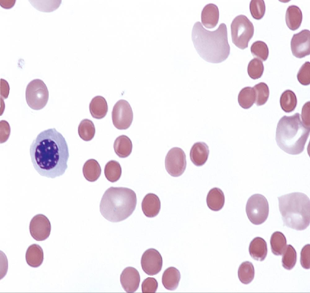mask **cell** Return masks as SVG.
Returning <instances> with one entry per match:
<instances>
[{
    "instance_id": "cell-28",
    "label": "cell",
    "mask_w": 310,
    "mask_h": 293,
    "mask_svg": "<svg viewBox=\"0 0 310 293\" xmlns=\"http://www.w3.org/2000/svg\"><path fill=\"white\" fill-rule=\"evenodd\" d=\"M280 106L286 113L293 112L296 108L297 103L294 93L290 90L285 91L281 94L280 100Z\"/></svg>"
},
{
    "instance_id": "cell-1",
    "label": "cell",
    "mask_w": 310,
    "mask_h": 293,
    "mask_svg": "<svg viewBox=\"0 0 310 293\" xmlns=\"http://www.w3.org/2000/svg\"><path fill=\"white\" fill-rule=\"evenodd\" d=\"M29 152L34 169L42 176L55 178L63 175L68 168V145L55 128L39 133L31 144Z\"/></svg>"
},
{
    "instance_id": "cell-7",
    "label": "cell",
    "mask_w": 310,
    "mask_h": 293,
    "mask_svg": "<svg viewBox=\"0 0 310 293\" xmlns=\"http://www.w3.org/2000/svg\"><path fill=\"white\" fill-rule=\"evenodd\" d=\"M49 91L43 81L33 79L27 85L25 91L27 103L32 109L38 110L43 108L49 99Z\"/></svg>"
},
{
    "instance_id": "cell-16",
    "label": "cell",
    "mask_w": 310,
    "mask_h": 293,
    "mask_svg": "<svg viewBox=\"0 0 310 293\" xmlns=\"http://www.w3.org/2000/svg\"><path fill=\"white\" fill-rule=\"evenodd\" d=\"M161 206V202L159 198L156 194L152 193L146 195L141 204L144 214L149 218L156 216L159 212Z\"/></svg>"
},
{
    "instance_id": "cell-32",
    "label": "cell",
    "mask_w": 310,
    "mask_h": 293,
    "mask_svg": "<svg viewBox=\"0 0 310 293\" xmlns=\"http://www.w3.org/2000/svg\"><path fill=\"white\" fill-rule=\"evenodd\" d=\"M282 265L288 270L292 269L296 264L297 254L294 248L290 244L288 245L283 253Z\"/></svg>"
},
{
    "instance_id": "cell-29",
    "label": "cell",
    "mask_w": 310,
    "mask_h": 293,
    "mask_svg": "<svg viewBox=\"0 0 310 293\" xmlns=\"http://www.w3.org/2000/svg\"><path fill=\"white\" fill-rule=\"evenodd\" d=\"M255 274L254 267L252 263L249 261L243 262L238 270V276L243 284H248L253 280Z\"/></svg>"
},
{
    "instance_id": "cell-8",
    "label": "cell",
    "mask_w": 310,
    "mask_h": 293,
    "mask_svg": "<svg viewBox=\"0 0 310 293\" xmlns=\"http://www.w3.org/2000/svg\"><path fill=\"white\" fill-rule=\"evenodd\" d=\"M246 211L249 219L253 224H261L266 221L268 216V202L263 195L254 194L248 198Z\"/></svg>"
},
{
    "instance_id": "cell-24",
    "label": "cell",
    "mask_w": 310,
    "mask_h": 293,
    "mask_svg": "<svg viewBox=\"0 0 310 293\" xmlns=\"http://www.w3.org/2000/svg\"><path fill=\"white\" fill-rule=\"evenodd\" d=\"M113 148L115 153L120 158H126L131 153L132 149V142L127 136L122 135L115 139Z\"/></svg>"
},
{
    "instance_id": "cell-14",
    "label": "cell",
    "mask_w": 310,
    "mask_h": 293,
    "mask_svg": "<svg viewBox=\"0 0 310 293\" xmlns=\"http://www.w3.org/2000/svg\"><path fill=\"white\" fill-rule=\"evenodd\" d=\"M140 276L135 268L128 267L122 271L120 276V281L122 288L126 292H134L138 288Z\"/></svg>"
},
{
    "instance_id": "cell-26",
    "label": "cell",
    "mask_w": 310,
    "mask_h": 293,
    "mask_svg": "<svg viewBox=\"0 0 310 293\" xmlns=\"http://www.w3.org/2000/svg\"><path fill=\"white\" fill-rule=\"evenodd\" d=\"M270 244L272 253L276 255H281L286 246V237L282 232L279 231H275L271 236Z\"/></svg>"
},
{
    "instance_id": "cell-36",
    "label": "cell",
    "mask_w": 310,
    "mask_h": 293,
    "mask_svg": "<svg viewBox=\"0 0 310 293\" xmlns=\"http://www.w3.org/2000/svg\"><path fill=\"white\" fill-rule=\"evenodd\" d=\"M250 51L254 56L263 61H266L268 56V48L267 44L262 41H257L253 42L251 46Z\"/></svg>"
},
{
    "instance_id": "cell-11",
    "label": "cell",
    "mask_w": 310,
    "mask_h": 293,
    "mask_svg": "<svg viewBox=\"0 0 310 293\" xmlns=\"http://www.w3.org/2000/svg\"><path fill=\"white\" fill-rule=\"evenodd\" d=\"M29 230L31 236L34 239L38 241H43L47 239L50 234L51 224L45 215L38 214L31 220Z\"/></svg>"
},
{
    "instance_id": "cell-5",
    "label": "cell",
    "mask_w": 310,
    "mask_h": 293,
    "mask_svg": "<svg viewBox=\"0 0 310 293\" xmlns=\"http://www.w3.org/2000/svg\"><path fill=\"white\" fill-rule=\"evenodd\" d=\"M283 225L298 231L303 230L310 223V200L301 192L290 193L277 198Z\"/></svg>"
},
{
    "instance_id": "cell-12",
    "label": "cell",
    "mask_w": 310,
    "mask_h": 293,
    "mask_svg": "<svg viewBox=\"0 0 310 293\" xmlns=\"http://www.w3.org/2000/svg\"><path fill=\"white\" fill-rule=\"evenodd\" d=\"M162 258L160 253L154 248L146 250L141 258L142 269L149 275L153 276L158 274L162 269Z\"/></svg>"
},
{
    "instance_id": "cell-27",
    "label": "cell",
    "mask_w": 310,
    "mask_h": 293,
    "mask_svg": "<svg viewBox=\"0 0 310 293\" xmlns=\"http://www.w3.org/2000/svg\"><path fill=\"white\" fill-rule=\"evenodd\" d=\"M256 94L253 87H246L240 91L238 101L241 107L245 109L250 108L255 102Z\"/></svg>"
},
{
    "instance_id": "cell-3",
    "label": "cell",
    "mask_w": 310,
    "mask_h": 293,
    "mask_svg": "<svg viewBox=\"0 0 310 293\" xmlns=\"http://www.w3.org/2000/svg\"><path fill=\"white\" fill-rule=\"evenodd\" d=\"M310 130V127L302 122L299 113L291 116H284L277 126L276 140L277 145L288 154H300L304 150Z\"/></svg>"
},
{
    "instance_id": "cell-9",
    "label": "cell",
    "mask_w": 310,
    "mask_h": 293,
    "mask_svg": "<svg viewBox=\"0 0 310 293\" xmlns=\"http://www.w3.org/2000/svg\"><path fill=\"white\" fill-rule=\"evenodd\" d=\"M112 118L115 127L119 130H126L132 123L133 114L130 105L126 100H120L114 106L112 112Z\"/></svg>"
},
{
    "instance_id": "cell-42",
    "label": "cell",
    "mask_w": 310,
    "mask_h": 293,
    "mask_svg": "<svg viewBox=\"0 0 310 293\" xmlns=\"http://www.w3.org/2000/svg\"><path fill=\"white\" fill-rule=\"evenodd\" d=\"M3 83L1 79V95L5 99L8 98L9 94L10 87L8 82L3 79Z\"/></svg>"
},
{
    "instance_id": "cell-20",
    "label": "cell",
    "mask_w": 310,
    "mask_h": 293,
    "mask_svg": "<svg viewBox=\"0 0 310 293\" xmlns=\"http://www.w3.org/2000/svg\"><path fill=\"white\" fill-rule=\"evenodd\" d=\"M89 107L91 115L96 119L104 118L108 111L107 102L103 97L100 95L96 96L92 98Z\"/></svg>"
},
{
    "instance_id": "cell-21",
    "label": "cell",
    "mask_w": 310,
    "mask_h": 293,
    "mask_svg": "<svg viewBox=\"0 0 310 293\" xmlns=\"http://www.w3.org/2000/svg\"><path fill=\"white\" fill-rule=\"evenodd\" d=\"M25 259L30 266L33 268L40 266L44 259L43 251L41 247L36 244L29 246L26 252Z\"/></svg>"
},
{
    "instance_id": "cell-6",
    "label": "cell",
    "mask_w": 310,
    "mask_h": 293,
    "mask_svg": "<svg viewBox=\"0 0 310 293\" xmlns=\"http://www.w3.org/2000/svg\"><path fill=\"white\" fill-rule=\"evenodd\" d=\"M230 27L233 43L242 50L248 47L249 42L254 34V27L252 22L245 15H240L233 19Z\"/></svg>"
},
{
    "instance_id": "cell-15",
    "label": "cell",
    "mask_w": 310,
    "mask_h": 293,
    "mask_svg": "<svg viewBox=\"0 0 310 293\" xmlns=\"http://www.w3.org/2000/svg\"><path fill=\"white\" fill-rule=\"evenodd\" d=\"M209 153V147L206 143L197 142L193 144L190 150V158L195 166H201L207 161Z\"/></svg>"
},
{
    "instance_id": "cell-22",
    "label": "cell",
    "mask_w": 310,
    "mask_h": 293,
    "mask_svg": "<svg viewBox=\"0 0 310 293\" xmlns=\"http://www.w3.org/2000/svg\"><path fill=\"white\" fill-rule=\"evenodd\" d=\"M208 207L211 210L218 211L224 206L225 197L224 193L220 189L215 187L209 192L206 198Z\"/></svg>"
},
{
    "instance_id": "cell-25",
    "label": "cell",
    "mask_w": 310,
    "mask_h": 293,
    "mask_svg": "<svg viewBox=\"0 0 310 293\" xmlns=\"http://www.w3.org/2000/svg\"><path fill=\"white\" fill-rule=\"evenodd\" d=\"M84 176L87 181L93 182L97 180L101 172V167L95 159H91L87 160L82 168Z\"/></svg>"
},
{
    "instance_id": "cell-34",
    "label": "cell",
    "mask_w": 310,
    "mask_h": 293,
    "mask_svg": "<svg viewBox=\"0 0 310 293\" xmlns=\"http://www.w3.org/2000/svg\"><path fill=\"white\" fill-rule=\"evenodd\" d=\"M253 87L256 94L255 104L257 106L264 104L268 100L269 95L268 86L265 83L260 82Z\"/></svg>"
},
{
    "instance_id": "cell-23",
    "label": "cell",
    "mask_w": 310,
    "mask_h": 293,
    "mask_svg": "<svg viewBox=\"0 0 310 293\" xmlns=\"http://www.w3.org/2000/svg\"><path fill=\"white\" fill-rule=\"evenodd\" d=\"M303 19L302 11L298 6L292 5L287 8L286 14V21L289 28L292 31L298 29L300 26Z\"/></svg>"
},
{
    "instance_id": "cell-41",
    "label": "cell",
    "mask_w": 310,
    "mask_h": 293,
    "mask_svg": "<svg viewBox=\"0 0 310 293\" xmlns=\"http://www.w3.org/2000/svg\"><path fill=\"white\" fill-rule=\"evenodd\" d=\"M310 102H306L302 107L301 112V118L303 124L310 127Z\"/></svg>"
},
{
    "instance_id": "cell-38",
    "label": "cell",
    "mask_w": 310,
    "mask_h": 293,
    "mask_svg": "<svg viewBox=\"0 0 310 293\" xmlns=\"http://www.w3.org/2000/svg\"><path fill=\"white\" fill-rule=\"evenodd\" d=\"M297 78L299 82L302 85L307 86L310 83V63L309 61L305 62L299 69Z\"/></svg>"
},
{
    "instance_id": "cell-18",
    "label": "cell",
    "mask_w": 310,
    "mask_h": 293,
    "mask_svg": "<svg viewBox=\"0 0 310 293\" xmlns=\"http://www.w3.org/2000/svg\"><path fill=\"white\" fill-rule=\"evenodd\" d=\"M267 243L263 238L257 237L250 242L249 251L251 257L254 260L262 261L267 256L268 253Z\"/></svg>"
},
{
    "instance_id": "cell-30",
    "label": "cell",
    "mask_w": 310,
    "mask_h": 293,
    "mask_svg": "<svg viewBox=\"0 0 310 293\" xmlns=\"http://www.w3.org/2000/svg\"><path fill=\"white\" fill-rule=\"evenodd\" d=\"M122 173L121 166L117 161H109L105 165L104 175L107 180L110 182L113 183L118 181L121 176Z\"/></svg>"
},
{
    "instance_id": "cell-2",
    "label": "cell",
    "mask_w": 310,
    "mask_h": 293,
    "mask_svg": "<svg viewBox=\"0 0 310 293\" xmlns=\"http://www.w3.org/2000/svg\"><path fill=\"white\" fill-rule=\"evenodd\" d=\"M192 39L195 48L204 60L212 63H219L225 60L230 53L226 25L222 23L214 31L204 28L199 21L194 24Z\"/></svg>"
},
{
    "instance_id": "cell-10",
    "label": "cell",
    "mask_w": 310,
    "mask_h": 293,
    "mask_svg": "<svg viewBox=\"0 0 310 293\" xmlns=\"http://www.w3.org/2000/svg\"><path fill=\"white\" fill-rule=\"evenodd\" d=\"M186 156L180 148L175 147L170 149L165 160L166 169L171 176L177 177L181 175L186 167Z\"/></svg>"
},
{
    "instance_id": "cell-13",
    "label": "cell",
    "mask_w": 310,
    "mask_h": 293,
    "mask_svg": "<svg viewBox=\"0 0 310 293\" xmlns=\"http://www.w3.org/2000/svg\"><path fill=\"white\" fill-rule=\"evenodd\" d=\"M291 49L293 55L301 58L310 54V32L305 29L293 35L290 42Z\"/></svg>"
},
{
    "instance_id": "cell-39",
    "label": "cell",
    "mask_w": 310,
    "mask_h": 293,
    "mask_svg": "<svg viewBox=\"0 0 310 293\" xmlns=\"http://www.w3.org/2000/svg\"><path fill=\"white\" fill-rule=\"evenodd\" d=\"M158 287V283L154 277H148L144 279L141 284L143 293H155Z\"/></svg>"
},
{
    "instance_id": "cell-37",
    "label": "cell",
    "mask_w": 310,
    "mask_h": 293,
    "mask_svg": "<svg viewBox=\"0 0 310 293\" xmlns=\"http://www.w3.org/2000/svg\"><path fill=\"white\" fill-rule=\"evenodd\" d=\"M250 10L252 17L255 19L259 20L264 16L266 11V7L263 0H251L250 3Z\"/></svg>"
},
{
    "instance_id": "cell-35",
    "label": "cell",
    "mask_w": 310,
    "mask_h": 293,
    "mask_svg": "<svg viewBox=\"0 0 310 293\" xmlns=\"http://www.w3.org/2000/svg\"><path fill=\"white\" fill-rule=\"evenodd\" d=\"M264 67L262 61L257 58H254L249 62L247 68L249 77L253 79L260 78L264 71Z\"/></svg>"
},
{
    "instance_id": "cell-33",
    "label": "cell",
    "mask_w": 310,
    "mask_h": 293,
    "mask_svg": "<svg viewBox=\"0 0 310 293\" xmlns=\"http://www.w3.org/2000/svg\"><path fill=\"white\" fill-rule=\"evenodd\" d=\"M31 5L38 11L45 12H52L57 9L61 0H29Z\"/></svg>"
},
{
    "instance_id": "cell-17",
    "label": "cell",
    "mask_w": 310,
    "mask_h": 293,
    "mask_svg": "<svg viewBox=\"0 0 310 293\" xmlns=\"http://www.w3.org/2000/svg\"><path fill=\"white\" fill-rule=\"evenodd\" d=\"M201 18L202 23L206 28L209 29L215 28L219 20V11L218 7L212 3L207 4L202 11Z\"/></svg>"
},
{
    "instance_id": "cell-31",
    "label": "cell",
    "mask_w": 310,
    "mask_h": 293,
    "mask_svg": "<svg viewBox=\"0 0 310 293\" xmlns=\"http://www.w3.org/2000/svg\"><path fill=\"white\" fill-rule=\"evenodd\" d=\"M78 132L80 137L83 140L87 141L91 140L95 132L94 123L89 119H83L79 125Z\"/></svg>"
},
{
    "instance_id": "cell-40",
    "label": "cell",
    "mask_w": 310,
    "mask_h": 293,
    "mask_svg": "<svg viewBox=\"0 0 310 293\" xmlns=\"http://www.w3.org/2000/svg\"><path fill=\"white\" fill-rule=\"evenodd\" d=\"M300 263L302 267L305 269L310 268V245H305L302 248L300 252Z\"/></svg>"
},
{
    "instance_id": "cell-4",
    "label": "cell",
    "mask_w": 310,
    "mask_h": 293,
    "mask_svg": "<svg viewBox=\"0 0 310 293\" xmlns=\"http://www.w3.org/2000/svg\"><path fill=\"white\" fill-rule=\"evenodd\" d=\"M137 202L136 194L131 189L111 187L105 191L102 198L100 211L108 221L119 222L126 219L132 214Z\"/></svg>"
},
{
    "instance_id": "cell-43",
    "label": "cell",
    "mask_w": 310,
    "mask_h": 293,
    "mask_svg": "<svg viewBox=\"0 0 310 293\" xmlns=\"http://www.w3.org/2000/svg\"><path fill=\"white\" fill-rule=\"evenodd\" d=\"M16 0H1L0 1V6L5 9H10L12 8L15 5Z\"/></svg>"
},
{
    "instance_id": "cell-19",
    "label": "cell",
    "mask_w": 310,
    "mask_h": 293,
    "mask_svg": "<svg viewBox=\"0 0 310 293\" xmlns=\"http://www.w3.org/2000/svg\"><path fill=\"white\" fill-rule=\"evenodd\" d=\"M180 278L179 271L174 267H170L164 271L162 277V282L166 289L174 291L177 288Z\"/></svg>"
}]
</instances>
